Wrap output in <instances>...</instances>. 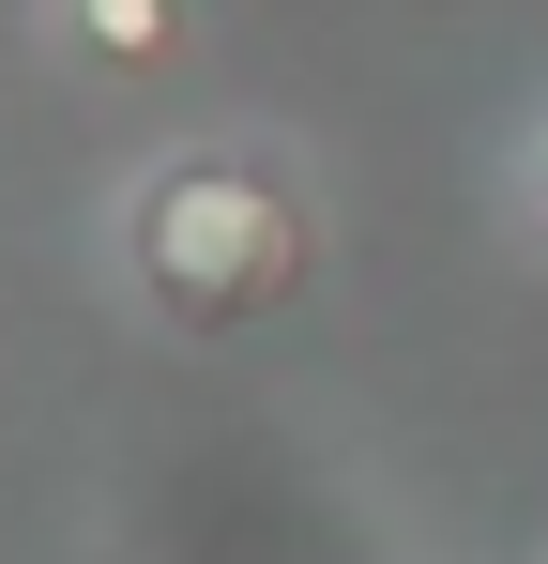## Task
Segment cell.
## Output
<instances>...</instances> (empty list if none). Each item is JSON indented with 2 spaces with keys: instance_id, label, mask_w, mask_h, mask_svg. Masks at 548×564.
Here are the masks:
<instances>
[{
  "instance_id": "4",
  "label": "cell",
  "mask_w": 548,
  "mask_h": 564,
  "mask_svg": "<svg viewBox=\"0 0 548 564\" xmlns=\"http://www.w3.org/2000/svg\"><path fill=\"white\" fill-rule=\"evenodd\" d=\"M518 214L548 229V107H534V138H518Z\"/></svg>"
},
{
  "instance_id": "2",
  "label": "cell",
  "mask_w": 548,
  "mask_h": 564,
  "mask_svg": "<svg viewBox=\"0 0 548 564\" xmlns=\"http://www.w3.org/2000/svg\"><path fill=\"white\" fill-rule=\"evenodd\" d=\"M153 534H168V564H351V534L289 473H183Z\"/></svg>"
},
{
  "instance_id": "3",
  "label": "cell",
  "mask_w": 548,
  "mask_h": 564,
  "mask_svg": "<svg viewBox=\"0 0 548 564\" xmlns=\"http://www.w3.org/2000/svg\"><path fill=\"white\" fill-rule=\"evenodd\" d=\"M62 31H77V46H107V62H168V46H183L168 0H91V15H62Z\"/></svg>"
},
{
  "instance_id": "1",
  "label": "cell",
  "mask_w": 548,
  "mask_h": 564,
  "mask_svg": "<svg viewBox=\"0 0 548 564\" xmlns=\"http://www.w3.org/2000/svg\"><path fill=\"white\" fill-rule=\"evenodd\" d=\"M122 275L168 336H244L320 275V198L274 138H183L122 184Z\"/></svg>"
},
{
  "instance_id": "5",
  "label": "cell",
  "mask_w": 548,
  "mask_h": 564,
  "mask_svg": "<svg viewBox=\"0 0 548 564\" xmlns=\"http://www.w3.org/2000/svg\"><path fill=\"white\" fill-rule=\"evenodd\" d=\"M518 564H548V503H534V519H518Z\"/></svg>"
}]
</instances>
